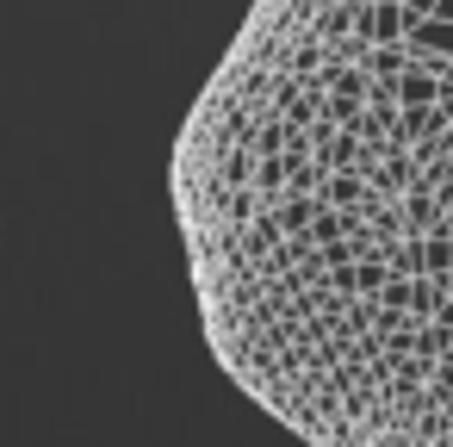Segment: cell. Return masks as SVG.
<instances>
[{"mask_svg": "<svg viewBox=\"0 0 453 447\" xmlns=\"http://www.w3.org/2000/svg\"><path fill=\"white\" fill-rule=\"evenodd\" d=\"M317 205H323V199H304V193H286V212H280V218H286V230L298 236V230H304V224L317 218Z\"/></svg>", "mask_w": 453, "mask_h": 447, "instance_id": "cell-1", "label": "cell"}, {"mask_svg": "<svg viewBox=\"0 0 453 447\" xmlns=\"http://www.w3.org/2000/svg\"><path fill=\"white\" fill-rule=\"evenodd\" d=\"M311 243L335 249V243H342V218H335V212H317V218H311Z\"/></svg>", "mask_w": 453, "mask_h": 447, "instance_id": "cell-2", "label": "cell"}, {"mask_svg": "<svg viewBox=\"0 0 453 447\" xmlns=\"http://www.w3.org/2000/svg\"><path fill=\"white\" fill-rule=\"evenodd\" d=\"M354 274H360V292H379V286H385V267H379V261H366V267H354Z\"/></svg>", "mask_w": 453, "mask_h": 447, "instance_id": "cell-3", "label": "cell"}, {"mask_svg": "<svg viewBox=\"0 0 453 447\" xmlns=\"http://www.w3.org/2000/svg\"><path fill=\"white\" fill-rule=\"evenodd\" d=\"M434 19H453V0H434Z\"/></svg>", "mask_w": 453, "mask_h": 447, "instance_id": "cell-4", "label": "cell"}, {"mask_svg": "<svg viewBox=\"0 0 453 447\" xmlns=\"http://www.w3.org/2000/svg\"><path fill=\"white\" fill-rule=\"evenodd\" d=\"M348 7H372V0H348Z\"/></svg>", "mask_w": 453, "mask_h": 447, "instance_id": "cell-5", "label": "cell"}, {"mask_svg": "<svg viewBox=\"0 0 453 447\" xmlns=\"http://www.w3.org/2000/svg\"><path fill=\"white\" fill-rule=\"evenodd\" d=\"M447 230H453V218H447Z\"/></svg>", "mask_w": 453, "mask_h": 447, "instance_id": "cell-6", "label": "cell"}, {"mask_svg": "<svg viewBox=\"0 0 453 447\" xmlns=\"http://www.w3.org/2000/svg\"><path fill=\"white\" fill-rule=\"evenodd\" d=\"M447 286H453V274H447Z\"/></svg>", "mask_w": 453, "mask_h": 447, "instance_id": "cell-7", "label": "cell"}]
</instances>
